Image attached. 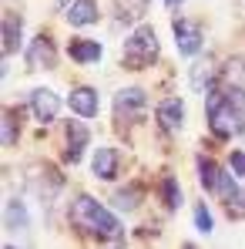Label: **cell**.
<instances>
[{
	"mask_svg": "<svg viewBox=\"0 0 245 249\" xmlns=\"http://www.w3.org/2000/svg\"><path fill=\"white\" fill-rule=\"evenodd\" d=\"M195 226H198V232H205V236L215 229V219H212V212L205 206H195Z\"/></svg>",
	"mask_w": 245,
	"mask_h": 249,
	"instance_id": "e0dca14e",
	"label": "cell"
},
{
	"mask_svg": "<svg viewBox=\"0 0 245 249\" xmlns=\"http://www.w3.org/2000/svg\"><path fill=\"white\" fill-rule=\"evenodd\" d=\"M205 115H208L212 131L222 135V138H229V135H235V131H245V91L229 88V91L208 94Z\"/></svg>",
	"mask_w": 245,
	"mask_h": 249,
	"instance_id": "6da1fadb",
	"label": "cell"
},
{
	"mask_svg": "<svg viewBox=\"0 0 245 249\" xmlns=\"http://www.w3.org/2000/svg\"><path fill=\"white\" fill-rule=\"evenodd\" d=\"M84 145H87V128L84 124H67V162H81Z\"/></svg>",
	"mask_w": 245,
	"mask_h": 249,
	"instance_id": "7c38bea8",
	"label": "cell"
},
{
	"mask_svg": "<svg viewBox=\"0 0 245 249\" xmlns=\"http://www.w3.org/2000/svg\"><path fill=\"white\" fill-rule=\"evenodd\" d=\"M175 41H178V51H181V57H195L198 51H202V31L195 27V24H188V20H175Z\"/></svg>",
	"mask_w": 245,
	"mask_h": 249,
	"instance_id": "5b68a950",
	"label": "cell"
},
{
	"mask_svg": "<svg viewBox=\"0 0 245 249\" xmlns=\"http://www.w3.org/2000/svg\"><path fill=\"white\" fill-rule=\"evenodd\" d=\"M229 206H232V212H235V215H239V212L245 215V189H235V192L229 196Z\"/></svg>",
	"mask_w": 245,
	"mask_h": 249,
	"instance_id": "ffe728a7",
	"label": "cell"
},
{
	"mask_svg": "<svg viewBox=\"0 0 245 249\" xmlns=\"http://www.w3.org/2000/svg\"><path fill=\"white\" fill-rule=\"evenodd\" d=\"M31 108H34V115H37L41 122H54L57 111H61V98H57L50 88H37V91L31 94Z\"/></svg>",
	"mask_w": 245,
	"mask_h": 249,
	"instance_id": "8992f818",
	"label": "cell"
},
{
	"mask_svg": "<svg viewBox=\"0 0 245 249\" xmlns=\"http://www.w3.org/2000/svg\"><path fill=\"white\" fill-rule=\"evenodd\" d=\"M114 202H118V209L131 212V209H138V192H118V196H114Z\"/></svg>",
	"mask_w": 245,
	"mask_h": 249,
	"instance_id": "d6986e66",
	"label": "cell"
},
{
	"mask_svg": "<svg viewBox=\"0 0 245 249\" xmlns=\"http://www.w3.org/2000/svg\"><path fill=\"white\" fill-rule=\"evenodd\" d=\"M71 219H74L78 229H84L87 236H98V239H121V232H124L121 222L101 206L98 199H91V196H78L74 199Z\"/></svg>",
	"mask_w": 245,
	"mask_h": 249,
	"instance_id": "7a4b0ae2",
	"label": "cell"
},
{
	"mask_svg": "<svg viewBox=\"0 0 245 249\" xmlns=\"http://www.w3.org/2000/svg\"><path fill=\"white\" fill-rule=\"evenodd\" d=\"M164 3H168V7H171V10H175V7H178V3H181V0H164Z\"/></svg>",
	"mask_w": 245,
	"mask_h": 249,
	"instance_id": "603a6c76",
	"label": "cell"
},
{
	"mask_svg": "<svg viewBox=\"0 0 245 249\" xmlns=\"http://www.w3.org/2000/svg\"><path fill=\"white\" fill-rule=\"evenodd\" d=\"M7 249H14V246H7Z\"/></svg>",
	"mask_w": 245,
	"mask_h": 249,
	"instance_id": "cb8c5ba5",
	"label": "cell"
},
{
	"mask_svg": "<svg viewBox=\"0 0 245 249\" xmlns=\"http://www.w3.org/2000/svg\"><path fill=\"white\" fill-rule=\"evenodd\" d=\"M20 47V17L7 14L3 17V54H14Z\"/></svg>",
	"mask_w": 245,
	"mask_h": 249,
	"instance_id": "2e32d148",
	"label": "cell"
},
{
	"mask_svg": "<svg viewBox=\"0 0 245 249\" xmlns=\"http://www.w3.org/2000/svg\"><path fill=\"white\" fill-rule=\"evenodd\" d=\"M155 57H158V37H155V31L145 24V27H138V31L128 37V44H124V61L134 64V68H148Z\"/></svg>",
	"mask_w": 245,
	"mask_h": 249,
	"instance_id": "3957f363",
	"label": "cell"
},
{
	"mask_svg": "<svg viewBox=\"0 0 245 249\" xmlns=\"http://www.w3.org/2000/svg\"><path fill=\"white\" fill-rule=\"evenodd\" d=\"M67 105H71V111L78 118H94L98 115V91L94 88H74L71 98H67Z\"/></svg>",
	"mask_w": 245,
	"mask_h": 249,
	"instance_id": "52a82bcc",
	"label": "cell"
},
{
	"mask_svg": "<svg viewBox=\"0 0 245 249\" xmlns=\"http://www.w3.org/2000/svg\"><path fill=\"white\" fill-rule=\"evenodd\" d=\"M27 64L34 71H44V68H54V44L47 37H34V44L27 47Z\"/></svg>",
	"mask_w": 245,
	"mask_h": 249,
	"instance_id": "9c48e42d",
	"label": "cell"
},
{
	"mask_svg": "<svg viewBox=\"0 0 245 249\" xmlns=\"http://www.w3.org/2000/svg\"><path fill=\"white\" fill-rule=\"evenodd\" d=\"M198 172H202V185L208 192H218V196H232L235 189H239V182L225 172V168H218L215 162H208V159H198Z\"/></svg>",
	"mask_w": 245,
	"mask_h": 249,
	"instance_id": "277c9868",
	"label": "cell"
},
{
	"mask_svg": "<svg viewBox=\"0 0 245 249\" xmlns=\"http://www.w3.org/2000/svg\"><path fill=\"white\" fill-rule=\"evenodd\" d=\"M14 142V118H10V111L3 115V145H10Z\"/></svg>",
	"mask_w": 245,
	"mask_h": 249,
	"instance_id": "7402d4cb",
	"label": "cell"
},
{
	"mask_svg": "<svg viewBox=\"0 0 245 249\" xmlns=\"http://www.w3.org/2000/svg\"><path fill=\"white\" fill-rule=\"evenodd\" d=\"M3 226H7V232H24L27 229V209H24V202H17V199L7 202V209H3Z\"/></svg>",
	"mask_w": 245,
	"mask_h": 249,
	"instance_id": "9a60e30c",
	"label": "cell"
},
{
	"mask_svg": "<svg viewBox=\"0 0 245 249\" xmlns=\"http://www.w3.org/2000/svg\"><path fill=\"white\" fill-rule=\"evenodd\" d=\"M94 175L98 178H114V172H118V152L114 148H101V152H94Z\"/></svg>",
	"mask_w": 245,
	"mask_h": 249,
	"instance_id": "5bb4252c",
	"label": "cell"
},
{
	"mask_svg": "<svg viewBox=\"0 0 245 249\" xmlns=\"http://www.w3.org/2000/svg\"><path fill=\"white\" fill-rule=\"evenodd\" d=\"M114 108H118L121 118H128V115H141V108H145V91H141V88H124V91H118Z\"/></svg>",
	"mask_w": 245,
	"mask_h": 249,
	"instance_id": "30bf717a",
	"label": "cell"
},
{
	"mask_svg": "<svg viewBox=\"0 0 245 249\" xmlns=\"http://www.w3.org/2000/svg\"><path fill=\"white\" fill-rule=\"evenodd\" d=\"M67 54L78 61V64H94V61H101V44L98 41H71V47H67Z\"/></svg>",
	"mask_w": 245,
	"mask_h": 249,
	"instance_id": "4fadbf2b",
	"label": "cell"
},
{
	"mask_svg": "<svg viewBox=\"0 0 245 249\" xmlns=\"http://www.w3.org/2000/svg\"><path fill=\"white\" fill-rule=\"evenodd\" d=\"M158 122L168 128V131H178L181 122H185V101L181 98H164L158 105Z\"/></svg>",
	"mask_w": 245,
	"mask_h": 249,
	"instance_id": "ba28073f",
	"label": "cell"
},
{
	"mask_svg": "<svg viewBox=\"0 0 245 249\" xmlns=\"http://www.w3.org/2000/svg\"><path fill=\"white\" fill-rule=\"evenodd\" d=\"M164 202H168V209H175L178 202H181V196H178V182H175V178H164Z\"/></svg>",
	"mask_w": 245,
	"mask_h": 249,
	"instance_id": "ac0fdd59",
	"label": "cell"
},
{
	"mask_svg": "<svg viewBox=\"0 0 245 249\" xmlns=\"http://www.w3.org/2000/svg\"><path fill=\"white\" fill-rule=\"evenodd\" d=\"M229 165H232V172H235L239 178H245V152H232Z\"/></svg>",
	"mask_w": 245,
	"mask_h": 249,
	"instance_id": "44dd1931",
	"label": "cell"
},
{
	"mask_svg": "<svg viewBox=\"0 0 245 249\" xmlns=\"http://www.w3.org/2000/svg\"><path fill=\"white\" fill-rule=\"evenodd\" d=\"M67 20H71L74 27H91V24H98V3H94V0H74V3L67 7Z\"/></svg>",
	"mask_w": 245,
	"mask_h": 249,
	"instance_id": "8fae6325",
	"label": "cell"
}]
</instances>
